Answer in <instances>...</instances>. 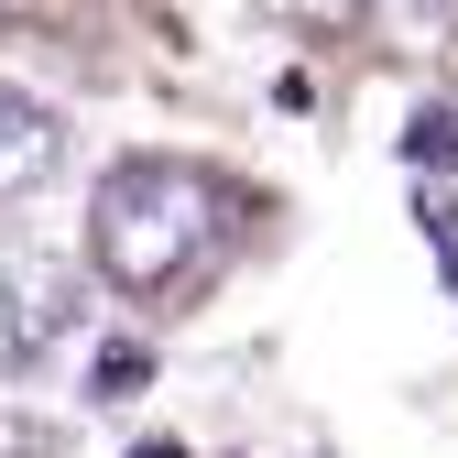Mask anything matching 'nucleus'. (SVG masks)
I'll list each match as a JSON object with an SVG mask.
<instances>
[{
	"mask_svg": "<svg viewBox=\"0 0 458 458\" xmlns=\"http://www.w3.org/2000/svg\"><path fill=\"white\" fill-rule=\"evenodd\" d=\"M229 251V186L186 153H131L109 164L98 197H88V262L121 284V295L164 306Z\"/></svg>",
	"mask_w": 458,
	"mask_h": 458,
	"instance_id": "nucleus-1",
	"label": "nucleus"
},
{
	"mask_svg": "<svg viewBox=\"0 0 458 458\" xmlns=\"http://www.w3.org/2000/svg\"><path fill=\"white\" fill-rule=\"evenodd\" d=\"M88 273L66 251H12L0 262V360H44L55 338H77Z\"/></svg>",
	"mask_w": 458,
	"mask_h": 458,
	"instance_id": "nucleus-2",
	"label": "nucleus"
},
{
	"mask_svg": "<svg viewBox=\"0 0 458 458\" xmlns=\"http://www.w3.org/2000/svg\"><path fill=\"white\" fill-rule=\"evenodd\" d=\"M44 164H55V109H44V98H22L12 77H0V197H22Z\"/></svg>",
	"mask_w": 458,
	"mask_h": 458,
	"instance_id": "nucleus-3",
	"label": "nucleus"
},
{
	"mask_svg": "<svg viewBox=\"0 0 458 458\" xmlns=\"http://www.w3.org/2000/svg\"><path fill=\"white\" fill-rule=\"evenodd\" d=\"M404 164H415V175H447V164H458V109H415V121H404Z\"/></svg>",
	"mask_w": 458,
	"mask_h": 458,
	"instance_id": "nucleus-4",
	"label": "nucleus"
},
{
	"mask_svg": "<svg viewBox=\"0 0 458 458\" xmlns=\"http://www.w3.org/2000/svg\"><path fill=\"white\" fill-rule=\"evenodd\" d=\"M142 382H153V360L131 350V338H109V350H98V404H131Z\"/></svg>",
	"mask_w": 458,
	"mask_h": 458,
	"instance_id": "nucleus-5",
	"label": "nucleus"
},
{
	"mask_svg": "<svg viewBox=\"0 0 458 458\" xmlns=\"http://www.w3.org/2000/svg\"><path fill=\"white\" fill-rule=\"evenodd\" d=\"M426 251H437L447 295H458V208H447V197H426Z\"/></svg>",
	"mask_w": 458,
	"mask_h": 458,
	"instance_id": "nucleus-6",
	"label": "nucleus"
},
{
	"mask_svg": "<svg viewBox=\"0 0 458 458\" xmlns=\"http://www.w3.org/2000/svg\"><path fill=\"white\" fill-rule=\"evenodd\" d=\"M371 12H393V22H437L447 0H371Z\"/></svg>",
	"mask_w": 458,
	"mask_h": 458,
	"instance_id": "nucleus-7",
	"label": "nucleus"
},
{
	"mask_svg": "<svg viewBox=\"0 0 458 458\" xmlns=\"http://www.w3.org/2000/svg\"><path fill=\"white\" fill-rule=\"evenodd\" d=\"M131 458H186V447H175V437H142V447H131Z\"/></svg>",
	"mask_w": 458,
	"mask_h": 458,
	"instance_id": "nucleus-8",
	"label": "nucleus"
}]
</instances>
